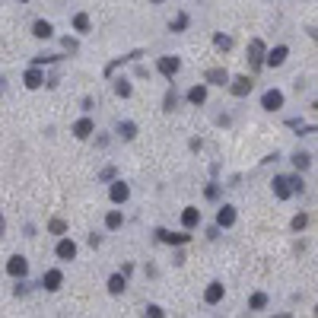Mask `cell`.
Returning a JSON list of instances; mask_svg holds the SVG:
<instances>
[{
  "mask_svg": "<svg viewBox=\"0 0 318 318\" xmlns=\"http://www.w3.org/2000/svg\"><path fill=\"white\" fill-rule=\"evenodd\" d=\"M35 35H39V39H51V22H45V19H39V22H35V29H32Z\"/></svg>",
  "mask_w": 318,
  "mask_h": 318,
  "instance_id": "obj_16",
  "label": "cell"
},
{
  "mask_svg": "<svg viewBox=\"0 0 318 318\" xmlns=\"http://www.w3.org/2000/svg\"><path fill=\"white\" fill-rule=\"evenodd\" d=\"M74 26H77L80 32H86V29H89V16H86V13H80V16L74 19Z\"/></svg>",
  "mask_w": 318,
  "mask_h": 318,
  "instance_id": "obj_24",
  "label": "cell"
},
{
  "mask_svg": "<svg viewBox=\"0 0 318 318\" xmlns=\"http://www.w3.org/2000/svg\"><path fill=\"white\" fill-rule=\"evenodd\" d=\"M51 232H64V223L61 220H51Z\"/></svg>",
  "mask_w": 318,
  "mask_h": 318,
  "instance_id": "obj_30",
  "label": "cell"
},
{
  "mask_svg": "<svg viewBox=\"0 0 318 318\" xmlns=\"http://www.w3.org/2000/svg\"><path fill=\"white\" fill-rule=\"evenodd\" d=\"M7 270H10V277H26L29 264H26V258H22V255H13V258H10V264H7Z\"/></svg>",
  "mask_w": 318,
  "mask_h": 318,
  "instance_id": "obj_1",
  "label": "cell"
},
{
  "mask_svg": "<svg viewBox=\"0 0 318 318\" xmlns=\"http://www.w3.org/2000/svg\"><path fill=\"white\" fill-rule=\"evenodd\" d=\"M217 223H220L223 229H229L232 223H235V207H229V204H226V207H220V214H217Z\"/></svg>",
  "mask_w": 318,
  "mask_h": 318,
  "instance_id": "obj_4",
  "label": "cell"
},
{
  "mask_svg": "<svg viewBox=\"0 0 318 318\" xmlns=\"http://www.w3.org/2000/svg\"><path fill=\"white\" fill-rule=\"evenodd\" d=\"M185 26H188V16H179V19H175V22H172V29H175V32H182Z\"/></svg>",
  "mask_w": 318,
  "mask_h": 318,
  "instance_id": "obj_28",
  "label": "cell"
},
{
  "mask_svg": "<svg viewBox=\"0 0 318 318\" xmlns=\"http://www.w3.org/2000/svg\"><path fill=\"white\" fill-rule=\"evenodd\" d=\"M115 92H118L121 99H127V96H131V86H127L124 80H121V83H115Z\"/></svg>",
  "mask_w": 318,
  "mask_h": 318,
  "instance_id": "obj_26",
  "label": "cell"
},
{
  "mask_svg": "<svg viewBox=\"0 0 318 318\" xmlns=\"http://www.w3.org/2000/svg\"><path fill=\"white\" fill-rule=\"evenodd\" d=\"M109 293H112V296H118V293H124V277H121V274H115V277L109 280Z\"/></svg>",
  "mask_w": 318,
  "mask_h": 318,
  "instance_id": "obj_19",
  "label": "cell"
},
{
  "mask_svg": "<svg viewBox=\"0 0 318 318\" xmlns=\"http://www.w3.org/2000/svg\"><path fill=\"white\" fill-rule=\"evenodd\" d=\"M274 194L280 197V201H287V197L293 194V179H274Z\"/></svg>",
  "mask_w": 318,
  "mask_h": 318,
  "instance_id": "obj_3",
  "label": "cell"
},
{
  "mask_svg": "<svg viewBox=\"0 0 318 318\" xmlns=\"http://www.w3.org/2000/svg\"><path fill=\"white\" fill-rule=\"evenodd\" d=\"M74 134H77L80 140H86V137L92 134V121H89V118H83V121H77V124H74Z\"/></svg>",
  "mask_w": 318,
  "mask_h": 318,
  "instance_id": "obj_14",
  "label": "cell"
},
{
  "mask_svg": "<svg viewBox=\"0 0 318 318\" xmlns=\"http://www.w3.org/2000/svg\"><path fill=\"white\" fill-rule=\"evenodd\" d=\"M284 61H287V45H280V48H274V51L267 54V64L270 67H280Z\"/></svg>",
  "mask_w": 318,
  "mask_h": 318,
  "instance_id": "obj_12",
  "label": "cell"
},
{
  "mask_svg": "<svg viewBox=\"0 0 318 318\" xmlns=\"http://www.w3.org/2000/svg\"><path fill=\"white\" fill-rule=\"evenodd\" d=\"M61 280H64L61 270H48V274L42 277V287H45V290H57V287H61Z\"/></svg>",
  "mask_w": 318,
  "mask_h": 318,
  "instance_id": "obj_9",
  "label": "cell"
},
{
  "mask_svg": "<svg viewBox=\"0 0 318 318\" xmlns=\"http://www.w3.org/2000/svg\"><path fill=\"white\" fill-rule=\"evenodd\" d=\"M105 223H109V229H118V226H121V223H124L121 210H112V214H109V220H105Z\"/></svg>",
  "mask_w": 318,
  "mask_h": 318,
  "instance_id": "obj_21",
  "label": "cell"
},
{
  "mask_svg": "<svg viewBox=\"0 0 318 318\" xmlns=\"http://www.w3.org/2000/svg\"><path fill=\"white\" fill-rule=\"evenodd\" d=\"M42 83H45V77L39 74V70H29V74H26V86H29V89H39Z\"/></svg>",
  "mask_w": 318,
  "mask_h": 318,
  "instance_id": "obj_17",
  "label": "cell"
},
{
  "mask_svg": "<svg viewBox=\"0 0 318 318\" xmlns=\"http://www.w3.org/2000/svg\"><path fill=\"white\" fill-rule=\"evenodd\" d=\"M147 315H153V318H159V315H162V309H159V305H147Z\"/></svg>",
  "mask_w": 318,
  "mask_h": 318,
  "instance_id": "obj_29",
  "label": "cell"
},
{
  "mask_svg": "<svg viewBox=\"0 0 318 318\" xmlns=\"http://www.w3.org/2000/svg\"><path fill=\"white\" fill-rule=\"evenodd\" d=\"M264 305H267V296L264 293H255L252 296V309H264Z\"/></svg>",
  "mask_w": 318,
  "mask_h": 318,
  "instance_id": "obj_23",
  "label": "cell"
},
{
  "mask_svg": "<svg viewBox=\"0 0 318 318\" xmlns=\"http://www.w3.org/2000/svg\"><path fill=\"white\" fill-rule=\"evenodd\" d=\"M214 45H217V48H223V51H226L229 45H232V39H229V35H217V39H214Z\"/></svg>",
  "mask_w": 318,
  "mask_h": 318,
  "instance_id": "obj_25",
  "label": "cell"
},
{
  "mask_svg": "<svg viewBox=\"0 0 318 318\" xmlns=\"http://www.w3.org/2000/svg\"><path fill=\"white\" fill-rule=\"evenodd\" d=\"M153 4H159V0H153Z\"/></svg>",
  "mask_w": 318,
  "mask_h": 318,
  "instance_id": "obj_31",
  "label": "cell"
},
{
  "mask_svg": "<svg viewBox=\"0 0 318 318\" xmlns=\"http://www.w3.org/2000/svg\"><path fill=\"white\" fill-rule=\"evenodd\" d=\"M127 194H131V191H127L124 182H115V185H112V201H115V204H124Z\"/></svg>",
  "mask_w": 318,
  "mask_h": 318,
  "instance_id": "obj_10",
  "label": "cell"
},
{
  "mask_svg": "<svg viewBox=\"0 0 318 318\" xmlns=\"http://www.w3.org/2000/svg\"><path fill=\"white\" fill-rule=\"evenodd\" d=\"M261 54H264V45H261V39H255L252 42V57H249L252 67H261Z\"/></svg>",
  "mask_w": 318,
  "mask_h": 318,
  "instance_id": "obj_15",
  "label": "cell"
},
{
  "mask_svg": "<svg viewBox=\"0 0 318 318\" xmlns=\"http://www.w3.org/2000/svg\"><path fill=\"white\" fill-rule=\"evenodd\" d=\"M179 67H182L179 57H159V70H162L166 77H175V74H179Z\"/></svg>",
  "mask_w": 318,
  "mask_h": 318,
  "instance_id": "obj_5",
  "label": "cell"
},
{
  "mask_svg": "<svg viewBox=\"0 0 318 318\" xmlns=\"http://www.w3.org/2000/svg\"><path fill=\"white\" fill-rule=\"evenodd\" d=\"M156 235H159V242H169V245H182V242H188V235H182V232H169V229H159Z\"/></svg>",
  "mask_w": 318,
  "mask_h": 318,
  "instance_id": "obj_6",
  "label": "cell"
},
{
  "mask_svg": "<svg viewBox=\"0 0 318 318\" xmlns=\"http://www.w3.org/2000/svg\"><path fill=\"white\" fill-rule=\"evenodd\" d=\"M204 99H207V89L204 86H194L191 92H188V102H194V105H201Z\"/></svg>",
  "mask_w": 318,
  "mask_h": 318,
  "instance_id": "obj_20",
  "label": "cell"
},
{
  "mask_svg": "<svg viewBox=\"0 0 318 318\" xmlns=\"http://www.w3.org/2000/svg\"><path fill=\"white\" fill-rule=\"evenodd\" d=\"M207 80H210V83H229V74H226V70H207Z\"/></svg>",
  "mask_w": 318,
  "mask_h": 318,
  "instance_id": "obj_18",
  "label": "cell"
},
{
  "mask_svg": "<svg viewBox=\"0 0 318 318\" xmlns=\"http://www.w3.org/2000/svg\"><path fill=\"white\" fill-rule=\"evenodd\" d=\"M118 131H121V134H124L127 140H134V134H137V127H134L131 121H124V124H118Z\"/></svg>",
  "mask_w": 318,
  "mask_h": 318,
  "instance_id": "obj_22",
  "label": "cell"
},
{
  "mask_svg": "<svg viewBox=\"0 0 318 318\" xmlns=\"http://www.w3.org/2000/svg\"><path fill=\"white\" fill-rule=\"evenodd\" d=\"M204 299H207L210 305H217V302L223 299V284H210V287H207V293H204Z\"/></svg>",
  "mask_w": 318,
  "mask_h": 318,
  "instance_id": "obj_13",
  "label": "cell"
},
{
  "mask_svg": "<svg viewBox=\"0 0 318 318\" xmlns=\"http://www.w3.org/2000/svg\"><path fill=\"white\" fill-rule=\"evenodd\" d=\"M261 105H264L267 112H277L280 105H284V92H277V89H267V92H264V99H261Z\"/></svg>",
  "mask_w": 318,
  "mask_h": 318,
  "instance_id": "obj_2",
  "label": "cell"
},
{
  "mask_svg": "<svg viewBox=\"0 0 318 318\" xmlns=\"http://www.w3.org/2000/svg\"><path fill=\"white\" fill-rule=\"evenodd\" d=\"M74 255H77V245L70 242V239H61V242H57V258H64V261H67V258H74Z\"/></svg>",
  "mask_w": 318,
  "mask_h": 318,
  "instance_id": "obj_11",
  "label": "cell"
},
{
  "mask_svg": "<svg viewBox=\"0 0 318 318\" xmlns=\"http://www.w3.org/2000/svg\"><path fill=\"white\" fill-rule=\"evenodd\" d=\"M249 92H252V80L249 77L232 80V96H249Z\"/></svg>",
  "mask_w": 318,
  "mask_h": 318,
  "instance_id": "obj_7",
  "label": "cell"
},
{
  "mask_svg": "<svg viewBox=\"0 0 318 318\" xmlns=\"http://www.w3.org/2000/svg\"><path fill=\"white\" fill-rule=\"evenodd\" d=\"M315 315H318V309H315Z\"/></svg>",
  "mask_w": 318,
  "mask_h": 318,
  "instance_id": "obj_32",
  "label": "cell"
},
{
  "mask_svg": "<svg viewBox=\"0 0 318 318\" xmlns=\"http://www.w3.org/2000/svg\"><path fill=\"white\" fill-rule=\"evenodd\" d=\"M182 223H185V229H194L197 223H201V210H194V207H188L185 214H182Z\"/></svg>",
  "mask_w": 318,
  "mask_h": 318,
  "instance_id": "obj_8",
  "label": "cell"
},
{
  "mask_svg": "<svg viewBox=\"0 0 318 318\" xmlns=\"http://www.w3.org/2000/svg\"><path fill=\"white\" fill-rule=\"evenodd\" d=\"M293 162H296V169H309V156H305V153H296Z\"/></svg>",
  "mask_w": 318,
  "mask_h": 318,
  "instance_id": "obj_27",
  "label": "cell"
}]
</instances>
